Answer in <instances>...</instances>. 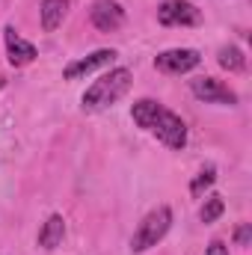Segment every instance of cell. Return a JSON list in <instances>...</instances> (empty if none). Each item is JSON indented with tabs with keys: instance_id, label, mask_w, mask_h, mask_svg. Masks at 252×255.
Listing matches in <instances>:
<instances>
[{
	"instance_id": "1",
	"label": "cell",
	"mask_w": 252,
	"mask_h": 255,
	"mask_svg": "<svg viewBox=\"0 0 252 255\" xmlns=\"http://www.w3.org/2000/svg\"><path fill=\"white\" fill-rule=\"evenodd\" d=\"M130 119L142 128V130H151L163 145H169V148H175V151H181V148L187 145V125L181 122V116H175L172 110H166L163 104H157V101H151V98L133 101Z\"/></svg>"
},
{
	"instance_id": "2",
	"label": "cell",
	"mask_w": 252,
	"mask_h": 255,
	"mask_svg": "<svg viewBox=\"0 0 252 255\" xmlns=\"http://www.w3.org/2000/svg\"><path fill=\"white\" fill-rule=\"evenodd\" d=\"M133 83L130 68H110L107 74H101L86 92H83V110H104L110 104H116L119 98H125L127 89Z\"/></svg>"
},
{
	"instance_id": "3",
	"label": "cell",
	"mask_w": 252,
	"mask_h": 255,
	"mask_svg": "<svg viewBox=\"0 0 252 255\" xmlns=\"http://www.w3.org/2000/svg\"><path fill=\"white\" fill-rule=\"evenodd\" d=\"M169 229H172V208L169 205H157V208H151L145 217H142V223L136 226V232H133V238H130V253H148L151 247H157L166 235H169Z\"/></svg>"
},
{
	"instance_id": "4",
	"label": "cell",
	"mask_w": 252,
	"mask_h": 255,
	"mask_svg": "<svg viewBox=\"0 0 252 255\" xmlns=\"http://www.w3.org/2000/svg\"><path fill=\"white\" fill-rule=\"evenodd\" d=\"M157 21L163 27H199L202 12L190 0H163L157 6Z\"/></svg>"
},
{
	"instance_id": "5",
	"label": "cell",
	"mask_w": 252,
	"mask_h": 255,
	"mask_svg": "<svg viewBox=\"0 0 252 255\" xmlns=\"http://www.w3.org/2000/svg\"><path fill=\"white\" fill-rule=\"evenodd\" d=\"M190 89H193V95L199 98V101H205V104H223V107H235L238 104V92L235 89H229L223 80H217V77H196V80H190Z\"/></svg>"
},
{
	"instance_id": "6",
	"label": "cell",
	"mask_w": 252,
	"mask_h": 255,
	"mask_svg": "<svg viewBox=\"0 0 252 255\" xmlns=\"http://www.w3.org/2000/svg\"><path fill=\"white\" fill-rule=\"evenodd\" d=\"M199 63H202V57L196 48H169V51L154 57V68L163 74H187Z\"/></svg>"
},
{
	"instance_id": "7",
	"label": "cell",
	"mask_w": 252,
	"mask_h": 255,
	"mask_svg": "<svg viewBox=\"0 0 252 255\" xmlns=\"http://www.w3.org/2000/svg\"><path fill=\"white\" fill-rule=\"evenodd\" d=\"M89 21L101 33H116L125 24V9L119 0H95L89 6Z\"/></svg>"
},
{
	"instance_id": "8",
	"label": "cell",
	"mask_w": 252,
	"mask_h": 255,
	"mask_svg": "<svg viewBox=\"0 0 252 255\" xmlns=\"http://www.w3.org/2000/svg\"><path fill=\"white\" fill-rule=\"evenodd\" d=\"M116 57H119V54H116L113 48H101V51H95V54H89V57H80V60L68 63L63 68V77L65 80H80V77H86V74H92V71L110 65Z\"/></svg>"
},
{
	"instance_id": "9",
	"label": "cell",
	"mask_w": 252,
	"mask_h": 255,
	"mask_svg": "<svg viewBox=\"0 0 252 255\" xmlns=\"http://www.w3.org/2000/svg\"><path fill=\"white\" fill-rule=\"evenodd\" d=\"M3 42H6V57H9V63L15 65H27L33 63L36 57H39V51H36V45L33 42H27L15 27H6L3 30Z\"/></svg>"
},
{
	"instance_id": "10",
	"label": "cell",
	"mask_w": 252,
	"mask_h": 255,
	"mask_svg": "<svg viewBox=\"0 0 252 255\" xmlns=\"http://www.w3.org/2000/svg\"><path fill=\"white\" fill-rule=\"evenodd\" d=\"M63 238H65V220H63V214H51V217L42 223L36 244H39L42 250H57V247L63 244Z\"/></svg>"
},
{
	"instance_id": "11",
	"label": "cell",
	"mask_w": 252,
	"mask_h": 255,
	"mask_svg": "<svg viewBox=\"0 0 252 255\" xmlns=\"http://www.w3.org/2000/svg\"><path fill=\"white\" fill-rule=\"evenodd\" d=\"M68 6H71V0H42L39 18H42V30L45 33H54L63 24L65 15H68Z\"/></svg>"
},
{
	"instance_id": "12",
	"label": "cell",
	"mask_w": 252,
	"mask_h": 255,
	"mask_svg": "<svg viewBox=\"0 0 252 255\" xmlns=\"http://www.w3.org/2000/svg\"><path fill=\"white\" fill-rule=\"evenodd\" d=\"M217 63H220V68H226V71H244L247 68V57H244V51L238 45H226V48H220Z\"/></svg>"
},
{
	"instance_id": "13",
	"label": "cell",
	"mask_w": 252,
	"mask_h": 255,
	"mask_svg": "<svg viewBox=\"0 0 252 255\" xmlns=\"http://www.w3.org/2000/svg\"><path fill=\"white\" fill-rule=\"evenodd\" d=\"M223 211H226V202H223V196H217V193H211L208 199H205V205L199 208V220L208 226V223H217L220 217H223Z\"/></svg>"
},
{
	"instance_id": "14",
	"label": "cell",
	"mask_w": 252,
	"mask_h": 255,
	"mask_svg": "<svg viewBox=\"0 0 252 255\" xmlns=\"http://www.w3.org/2000/svg\"><path fill=\"white\" fill-rule=\"evenodd\" d=\"M214 181H217V166H205V169H202V172H199V175H196V178L190 181V193H193V196L199 199V196L208 190V187H211Z\"/></svg>"
},
{
	"instance_id": "15",
	"label": "cell",
	"mask_w": 252,
	"mask_h": 255,
	"mask_svg": "<svg viewBox=\"0 0 252 255\" xmlns=\"http://www.w3.org/2000/svg\"><path fill=\"white\" fill-rule=\"evenodd\" d=\"M235 244L238 247H250L252 244V223H241L235 229Z\"/></svg>"
},
{
	"instance_id": "16",
	"label": "cell",
	"mask_w": 252,
	"mask_h": 255,
	"mask_svg": "<svg viewBox=\"0 0 252 255\" xmlns=\"http://www.w3.org/2000/svg\"><path fill=\"white\" fill-rule=\"evenodd\" d=\"M205 255H229V247H226L223 241H211L208 250H205Z\"/></svg>"
}]
</instances>
